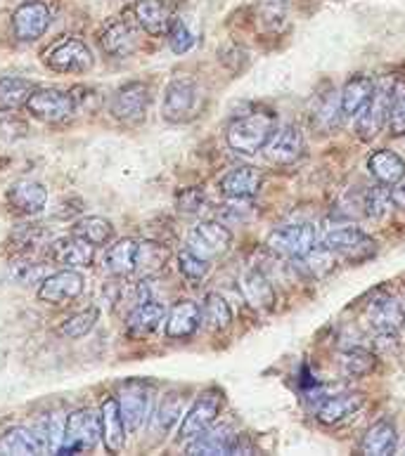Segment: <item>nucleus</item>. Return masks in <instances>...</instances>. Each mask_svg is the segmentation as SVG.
I'll list each match as a JSON object with an SVG mask.
<instances>
[{
    "label": "nucleus",
    "instance_id": "f257e3e1",
    "mask_svg": "<svg viewBox=\"0 0 405 456\" xmlns=\"http://www.w3.org/2000/svg\"><path fill=\"white\" fill-rule=\"evenodd\" d=\"M405 88V78H382L375 83L370 100L356 116V133L360 140H372L382 133L389 116H392L393 102Z\"/></svg>",
    "mask_w": 405,
    "mask_h": 456
},
{
    "label": "nucleus",
    "instance_id": "f03ea898",
    "mask_svg": "<svg viewBox=\"0 0 405 456\" xmlns=\"http://www.w3.org/2000/svg\"><path fill=\"white\" fill-rule=\"evenodd\" d=\"M275 128H277V123H275L273 111H249L244 116H237L226 130L227 147L237 154L263 151V147L273 137Z\"/></svg>",
    "mask_w": 405,
    "mask_h": 456
},
{
    "label": "nucleus",
    "instance_id": "7ed1b4c3",
    "mask_svg": "<svg viewBox=\"0 0 405 456\" xmlns=\"http://www.w3.org/2000/svg\"><path fill=\"white\" fill-rule=\"evenodd\" d=\"M103 437V421L100 414L93 409H76L67 416L64 423L62 444L60 454H81V452L95 450L97 443Z\"/></svg>",
    "mask_w": 405,
    "mask_h": 456
},
{
    "label": "nucleus",
    "instance_id": "20e7f679",
    "mask_svg": "<svg viewBox=\"0 0 405 456\" xmlns=\"http://www.w3.org/2000/svg\"><path fill=\"white\" fill-rule=\"evenodd\" d=\"M200 88L193 78H173L166 86L164 104H161V114L166 121L171 123H186L193 121L197 111H200Z\"/></svg>",
    "mask_w": 405,
    "mask_h": 456
},
{
    "label": "nucleus",
    "instance_id": "39448f33",
    "mask_svg": "<svg viewBox=\"0 0 405 456\" xmlns=\"http://www.w3.org/2000/svg\"><path fill=\"white\" fill-rule=\"evenodd\" d=\"M269 248L282 258L302 260L309 256L318 244V232L310 223H299V225H285L280 230L270 232Z\"/></svg>",
    "mask_w": 405,
    "mask_h": 456
},
{
    "label": "nucleus",
    "instance_id": "423d86ee",
    "mask_svg": "<svg viewBox=\"0 0 405 456\" xmlns=\"http://www.w3.org/2000/svg\"><path fill=\"white\" fill-rule=\"evenodd\" d=\"M29 114L45 123H64L76 114V102L71 93L57 88H34L27 100Z\"/></svg>",
    "mask_w": 405,
    "mask_h": 456
},
{
    "label": "nucleus",
    "instance_id": "0eeeda50",
    "mask_svg": "<svg viewBox=\"0 0 405 456\" xmlns=\"http://www.w3.org/2000/svg\"><path fill=\"white\" fill-rule=\"evenodd\" d=\"M152 104L150 95V86L143 81H133L126 83L121 88L114 93L110 104L112 116L121 123H128V126H136V123L145 121L147 116V110Z\"/></svg>",
    "mask_w": 405,
    "mask_h": 456
},
{
    "label": "nucleus",
    "instance_id": "6e6552de",
    "mask_svg": "<svg viewBox=\"0 0 405 456\" xmlns=\"http://www.w3.org/2000/svg\"><path fill=\"white\" fill-rule=\"evenodd\" d=\"M316 246L335 253V256H346V258H365L375 251V241L356 225L330 227L318 239Z\"/></svg>",
    "mask_w": 405,
    "mask_h": 456
},
{
    "label": "nucleus",
    "instance_id": "1a4fd4ad",
    "mask_svg": "<svg viewBox=\"0 0 405 456\" xmlns=\"http://www.w3.org/2000/svg\"><path fill=\"white\" fill-rule=\"evenodd\" d=\"M45 64L57 74H86L95 67V57L81 38H64L48 50Z\"/></svg>",
    "mask_w": 405,
    "mask_h": 456
},
{
    "label": "nucleus",
    "instance_id": "9d476101",
    "mask_svg": "<svg viewBox=\"0 0 405 456\" xmlns=\"http://www.w3.org/2000/svg\"><path fill=\"white\" fill-rule=\"evenodd\" d=\"M223 409V393L219 388H209L204 390L194 404L187 409V414H183V423L178 428V440L187 443L193 440L194 436H200L202 430H206L216 421V416L220 414Z\"/></svg>",
    "mask_w": 405,
    "mask_h": 456
},
{
    "label": "nucleus",
    "instance_id": "9b49d317",
    "mask_svg": "<svg viewBox=\"0 0 405 456\" xmlns=\"http://www.w3.org/2000/svg\"><path fill=\"white\" fill-rule=\"evenodd\" d=\"M233 244V232L216 220H202L187 234V248L202 258H220Z\"/></svg>",
    "mask_w": 405,
    "mask_h": 456
},
{
    "label": "nucleus",
    "instance_id": "f8f14e48",
    "mask_svg": "<svg viewBox=\"0 0 405 456\" xmlns=\"http://www.w3.org/2000/svg\"><path fill=\"white\" fill-rule=\"evenodd\" d=\"M365 320L379 338H393L405 324V307L396 296L384 293L368 305Z\"/></svg>",
    "mask_w": 405,
    "mask_h": 456
},
{
    "label": "nucleus",
    "instance_id": "ddd939ff",
    "mask_svg": "<svg viewBox=\"0 0 405 456\" xmlns=\"http://www.w3.org/2000/svg\"><path fill=\"white\" fill-rule=\"evenodd\" d=\"M50 7L41 0H27L12 12L14 38L21 43L38 41L50 27Z\"/></svg>",
    "mask_w": 405,
    "mask_h": 456
},
{
    "label": "nucleus",
    "instance_id": "4468645a",
    "mask_svg": "<svg viewBox=\"0 0 405 456\" xmlns=\"http://www.w3.org/2000/svg\"><path fill=\"white\" fill-rule=\"evenodd\" d=\"M83 291V277L74 267L50 273L38 286V300L48 305H67L69 300L79 298Z\"/></svg>",
    "mask_w": 405,
    "mask_h": 456
},
{
    "label": "nucleus",
    "instance_id": "2eb2a0df",
    "mask_svg": "<svg viewBox=\"0 0 405 456\" xmlns=\"http://www.w3.org/2000/svg\"><path fill=\"white\" fill-rule=\"evenodd\" d=\"M150 388L140 381L126 383L121 393H119V409H121V416H124L126 428L136 433L145 426L147 416H150Z\"/></svg>",
    "mask_w": 405,
    "mask_h": 456
},
{
    "label": "nucleus",
    "instance_id": "dca6fc26",
    "mask_svg": "<svg viewBox=\"0 0 405 456\" xmlns=\"http://www.w3.org/2000/svg\"><path fill=\"white\" fill-rule=\"evenodd\" d=\"M266 151V159L275 166H292L296 164L303 154V135L302 130L296 126H282V128H275L273 137L269 140V144L263 147Z\"/></svg>",
    "mask_w": 405,
    "mask_h": 456
},
{
    "label": "nucleus",
    "instance_id": "f3484780",
    "mask_svg": "<svg viewBox=\"0 0 405 456\" xmlns=\"http://www.w3.org/2000/svg\"><path fill=\"white\" fill-rule=\"evenodd\" d=\"M263 184V173L256 166H237L220 177V191L233 201H249L259 194Z\"/></svg>",
    "mask_w": 405,
    "mask_h": 456
},
{
    "label": "nucleus",
    "instance_id": "a211bd4d",
    "mask_svg": "<svg viewBox=\"0 0 405 456\" xmlns=\"http://www.w3.org/2000/svg\"><path fill=\"white\" fill-rule=\"evenodd\" d=\"M237 443V436L230 426H209L202 430L200 436H194L193 440H187V454L200 456H226L233 454V447Z\"/></svg>",
    "mask_w": 405,
    "mask_h": 456
},
{
    "label": "nucleus",
    "instance_id": "6ab92c4d",
    "mask_svg": "<svg viewBox=\"0 0 405 456\" xmlns=\"http://www.w3.org/2000/svg\"><path fill=\"white\" fill-rule=\"evenodd\" d=\"M10 208L21 216H38L48 206V190L34 180H20L14 183L5 194Z\"/></svg>",
    "mask_w": 405,
    "mask_h": 456
},
{
    "label": "nucleus",
    "instance_id": "aec40b11",
    "mask_svg": "<svg viewBox=\"0 0 405 456\" xmlns=\"http://www.w3.org/2000/svg\"><path fill=\"white\" fill-rule=\"evenodd\" d=\"M137 27L150 36H166L173 24V10L166 0H137L133 5Z\"/></svg>",
    "mask_w": 405,
    "mask_h": 456
},
{
    "label": "nucleus",
    "instance_id": "412c9836",
    "mask_svg": "<svg viewBox=\"0 0 405 456\" xmlns=\"http://www.w3.org/2000/svg\"><path fill=\"white\" fill-rule=\"evenodd\" d=\"M202 324V305L194 300H178L176 305L166 313V336L173 341H183L200 329Z\"/></svg>",
    "mask_w": 405,
    "mask_h": 456
},
{
    "label": "nucleus",
    "instance_id": "4be33fe9",
    "mask_svg": "<svg viewBox=\"0 0 405 456\" xmlns=\"http://www.w3.org/2000/svg\"><path fill=\"white\" fill-rule=\"evenodd\" d=\"M93 256H95V246L76 234L60 237L50 244V258L64 267H74V270L93 265Z\"/></svg>",
    "mask_w": 405,
    "mask_h": 456
},
{
    "label": "nucleus",
    "instance_id": "5701e85b",
    "mask_svg": "<svg viewBox=\"0 0 405 456\" xmlns=\"http://www.w3.org/2000/svg\"><path fill=\"white\" fill-rule=\"evenodd\" d=\"M166 322V307L164 303H159V300H143V303H137L136 307L128 314V322H126V327H128V334L133 338H147L150 334H154L159 329V324Z\"/></svg>",
    "mask_w": 405,
    "mask_h": 456
},
{
    "label": "nucleus",
    "instance_id": "b1692460",
    "mask_svg": "<svg viewBox=\"0 0 405 456\" xmlns=\"http://www.w3.org/2000/svg\"><path fill=\"white\" fill-rule=\"evenodd\" d=\"M363 404L365 395H360V393H339V395L323 400V404L316 409V416L323 426H337V423L351 419Z\"/></svg>",
    "mask_w": 405,
    "mask_h": 456
},
{
    "label": "nucleus",
    "instance_id": "393cba45",
    "mask_svg": "<svg viewBox=\"0 0 405 456\" xmlns=\"http://www.w3.org/2000/svg\"><path fill=\"white\" fill-rule=\"evenodd\" d=\"M100 43H103V50L110 57H131L136 55L140 38H137V31L133 28V24L119 20L112 21L110 27L104 28Z\"/></svg>",
    "mask_w": 405,
    "mask_h": 456
},
{
    "label": "nucleus",
    "instance_id": "a878e982",
    "mask_svg": "<svg viewBox=\"0 0 405 456\" xmlns=\"http://www.w3.org/2000/svg\"><path fill=\"white\" fill-rule=\"evenodd\" d=\"M100 421H103V440L107 452L117 454L126 447V423L124 416H121V409H119V400L114 397H107L103 402V409H100Z\"/></svg>",
    "mask_w": 405,
    "mask_h": 456
},
{
    "label": "nucleus",
    "instance_id": "bb28decb",
    "mask_svg": "<svg viewBox=\"0 0 405 456\" xmlns=\"http://www.w3.org/2000/svg\"><path fill=\"white\" fill-rule=\"evenodd\" d=\"M399 450V433L392 421L372 423L370 428L365 430L363 440H360V452L372 456H389Z\"/></svg>",
    "mask_w": 405,
    "mask_h": 456
},
{
    "label": "nucleus",
    "instance_id": "cd10ccee",
    "mask_svg": "<svg viewBox=\"0 0 405 456\" xmlns=\"http://www.w3.org/2000/svg\"><path fill=\"white\" fill-rule=\"evenodd\" d=\"M368 171L377 180L379 184H399L405 177V161L392 150H377L372 151L368 159Z\"/></svg>",
    "mask_w": 405,
    "mask_h": 456
},
{
    "label": "nucleus",
    "instance_id": "c85d7f7f",
    "mask_svg": "<svg viewBox=\"0 0 405 456\" xmlns=\"http://www.w3.org/2000/svg\"><path fill=\"white\" fill-rule=\"evenodd\" d=\"M240 291L249 305L256 307V310H269L275 303L273 284H270V280L261 270H247V273L242 274Z\"/></svg>",
    "mask_w": 405,
    "mask_h": 456
},
{
    "label": "nucleus",
    "instance_id": "c756f323",
    "mask_svg": "<svg viewBox=\"0 0 405 456\" xmlns=\"http://www.w3.org/2000/svg\"><path fill=\"white\" fill-rule=\"evenodd\" d=\"M372 90H375V81L370 76L356 74L351 76L346 86L339 93V100H342V114L349 116V118H356L358 111L363 110L368 100H370Z\"/></svg>",
    "mask_w": 405,
    "mask_h": 456
},
{
    "label": "nucleus",
    "instance_id": "7c9ffc66",
    "mask_svg": "<svg viewBox=\"0 0 405 456\" xmlns=\"http://www.w3.org/2000/svg\"><path fill=\"white\" fill-rule=\"evenodd\" d=\"M45 444L43 440L38 437L36 430H29V428H10L3 433L0 437V454L5 456H14V454H21V456H29V454H45Z\"/></svg>",
    "mask_w": 405,
    "mask_h": 456
},
{
    "label": "nucleus",
    "instance_id": "2f4dec72",
    "mask_svg": "<svg viewBox=\"0 0 405 456\" xmlns=\"http://www.w3.org/2000/svg\"><path fill=\"white\" fill-rule=\"evenodd\" d=\"M137 260V241L133 239H119L110 246V251L104 256V267L114 277H131L136 274Z\"/></svg>",
    "mask_w": 405,
    "mask_h": 456
},
{
    "label": "nucleus",
    "instance_id": "473e14b6",
    "mask_svg": "<svg viewBox=\"0 0 405 456\" xmlns=\"http://www.w3.org/2000/svg\"><path fill=\"white\" fill-rule=\"evenodd\" d=\"M183 395L180 393H166L161 400H159L157 409H154V414H152V428L159 436H169L173 428H176V423L183 416Z\"/></svg>",
    "mask_w": 405,
    "mask_h": 456
},
{
    "label": "nucleus",
    "instance_id": "72a5a7b5",
    "mask_svg": "<svg viewBox=\"0 0 405 456\" xmlns=\"http://www.w3.org/2000/svg\"><path fill=\"white\" fill-rule=\"evenodd\" d=\"M171 258V251L166 248L164 244H157V241H143L137 244V260H136V274L140 277H154L166 267Z\"/></svg>",
    "mask_w": 405,
    "mask_h": 456
},
{
    "label": "nucleus",
    "instance_id": "f704fd0d",
    "mask_svg": "<svg viewBox=\"0 0 405 456\" xmlns=\"http://www.w3.org/2000/svg\"><path fill=\"white\" fill-rule=\"evenodd\" d=\"M34 88V83L27 78H17V76L0 78V111H14L20 107H27V100Z\"/></svg>",
    "mask_w": 405,
    "mask_h": 456
},
{
    "label": "nucleus",
    "instance_id": "c9c22d12",
    "mask_svg": "<svg viewBox=\"0 0 405 456\" xmlns=\"http://www.w3.org/2000/svg\"><path fill=\"white\" fill-rule=\"evenodd\" d=\"M202 322L211 331H226L233 324V310L220 293H206L204 303H202Z\"/></svg>",
    "mask_w": 405,
    "mask_h": 456
},
{
    "label": "nucleus",
    "instance_id": "e433bc0d",
    "mask_svg": "<svg viewBox=\"0 0 405 456\" xmlns=\"http://www.w3.org/2000/svg\"><path fill=\"white\" fill-rule=\"evenodd\" d=\"M375 369H377V357L363 347L346 350L339 357V371H342L343 379H363V376L372 374Z\"/></svg>",
    "mask_w": 405,
    "mask_h": 456
},
{
    "label": "nucleus",
    "instance_id": "4c0bfd02",
    "mask_svg": "<svg viewBox=\"0 0 405 456\" xmlns=\"http://www.w3.org/2000/svg\"><path fill=\"white\" fill-rule=\"evenodd\" d=\"M71 234L86 239L93 246H104L114 237V225L110 220L100 218V216H88V218L76 220L74 227H71Z\"/></svg>",
    "mask_w": 405,
    "mask_h": 456
},
{
    "label": "nucleus",
    "instance_id": "58836bf2",
    "mask_svg": "<svg viewBox=\"0 0 405 456\" xmlns=\"http://www.w3.org/2000/svg\"><path fill=\"white\" fill-rule=\"evenodd\" d=\"M97 320H100V310H97V307H86V310L71 314V317L64 322L62 327H60V334H62L64 338H71V341L83 338V336H88L90 331L95 329Z\"/></svg>",
    "mask_w": 405,
    "mask_h": 456
},
{
    "label": "nucleus",
    "instance_id": "ea45409f",
    "mask_svg": "<svg viewBox=\"0 0 405 456\" xmlns=\"http://www.w3.org/2000/svg\"><path fill=\"white\" fill-rule=\"evenodd\" d=\"M396 204L393 201V190L389 184H375L368 190L365 194V213L370 216V218H384L389 208Z\"/></svg>",
    "mask_w": 405,
    "mask_h": 456
},
{
    "label": "nucleus",
    "instance_id": "a19ab883",
    "mask_svg": "<svg viewBox=\"0 0 405 456\" xmlns=\"http://www.w3.org/2000/svg\"><path fill=\"white\" fill-rule=\"evenodd\" d=\"M48 274H50L48 263H38V260H29V258H20L12 263V280L20 281V284L24 286L41 284Z\"/></svg>",
    "mask_w": 405,
    "mask_h": 456
},
{
    "label": "nucleus",
    "instance_id": "79ce46f5",
    "mask_svg": "<svg viewBox=\"0 0 405 456\" xmlns=\"http://www.w3.org/2000/svg\"><path fill=\"white\" fill-rule=\"evenodd\" d=\"M178 270L186 280L202 281L206 274H209L211 265H209V260L197 256V253L190 251V248H183V251L178 253Z\"/></svg>",
    "mask_w": 405,
    "mask_h": 456
},
{
    "label": "nucleus",
    "instance_id": "37998d69",
    "mask_svg": "<svg viewBox=\"0 0 405 456\" xmlns=\"http://www.w3.org/2000/svg\"><path fill=\"white\" fill-rule=\"evenodd\" d=\"M339 116H343L342 100H339V95L335 90H330V93H325V95L320 97V102H318L316 121L320 123L323 128H335L339 121Z\"/></svg>",
    "mask_w": 405,
    "mask_h": 456
},
{
    "label": "nucleus",
    "instance_id": "c03bdc74",
    "mask_svg": "<svg viewBox=\"0 0 405 456\" xmlns=\"http://www.w3.org/2000/svg\"><path fill=\"white\" fill-rule=\"evenodd\" d=\"M166 38H169V45H171L176 55H186V53H190L194 48V34L187 28V24L183 20H173Z\"/></svg>",
    "mask_w": 405,
    "mask_h": 456
},
{
    "label": "nucleus",
    "instance_id": "a18cd8bd",
    "mask_svg": "<svg viewBox=\"0 0 405 456\" xmlns=\"http://www.w3.org/2000/svg\"><path fill=\"white\" fill-rule=\"evenodd\" d=\"M12 239L17 241L20 248H38V246L45 241V227L38 225H17V230L12 232Z\"/></svg>",
    "mask_w": 405,
    "mask_h": 456
},
{
    "label": "nucleus",
    "instance_id": "49530a36",
    "mask_svg": "<svg viewBox=\"0 0 405 456\" xmlns=\"http://www.w3.org/2000/svg\"><path fill=\"white\" fill-rule=\"evenodd\" d=\"M187 197V204L186 201H180V208L187 213H194V211H202V206H204V194L200 190H187L186 191Z\"/></svg>",
    "mask_w": 405,
    "mask_h": 456
},
{
    "label": "nucleus",
    "instance_id": "de8ad7c7",
    "mask_svg": "<svg viewBox=\"0 0 405 456\" xmlns=\"http://www.w3.org/2000/svg\"><path fill=\"white\" fill-rule=\"evenodd\" d=\"M393 201H396V206H405V184L399 191H393Z\"/></svg>",
    "mask_w": 405,
    "mask_h": 456
},
{
    "label": "nucleus",
    "instance_id": "09e8293b",
    "mask_svg": "<svg viewBox=\"0 0 405 456\" xmlns=\"http://www.w3.org/2000/svg\"><path fill=\"white\" fill-rule=\"evenodd\" d=\"M403 307H405V303H403Z\"/></svg>",
    "mask_w": 405,
    "mask_h": 456
}]
</instances>
